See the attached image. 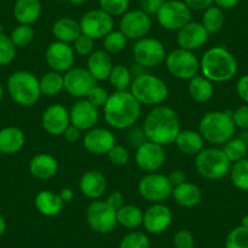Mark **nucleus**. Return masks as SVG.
<instances>
[{
    "instance_id": "nucleus-1",
    "label": "nucleus",
    "mask_w": 248,
    "mask_h": 248,
    "mask_svg": "<svg viewBox=\"0 0 248 248\" xmlns=\"http://www.w3.org/2000/svg\"><path fill=\"white\" fill-rule=\"evenodd\" d=\"M144 134L147 141L161 146L174 144L180 133V119L176 112L168 106H155L144 121Z\"/></svg>"
},
{
    "instance_id": "nucleus-2",
    "label": "nucleus",
    "mask_w": 248,
    "mask_h": 248,
    "mask_svg": "<svg viewBox=\"0 0 248 248\" xmlns=\"http://www.w3.org/2000/svg\"><path fill=\"white\" fill-rule=\"evenodd\" d=\"M104 114L109 127L118 130L129 129L141 114V105L128 90L114 92L104 106Z\"/></svg>"
},
{
    "instance_id": "nucleus-3",
    "label": "nucleus",
    "mask_w": 248,
    "mask_h": 248,
    "mask_svg": "<svg viewBox=\"0 0 248 248\" xmlns=\"http://www.w3.org/2000/svg\"><path fill=\"white\" fill-rule=\"evenodd\" d=\"M200 71L213 83L228 82L237 73V61L226 47L213 46L200 60Z\"/></svg>"
},
{
    "instance_id": "nucleus-4",
    "label": "nucleus",
    "mask_w": 248,
    "mask_h": 248,
    "mask_svg": "<svg viewBox=\"0 0 248 248\" xmlns=\"http://www.w3.org/2000/svg\"><path fill=\"white\" fill-rule=\"evenodd\" d=\"M235 129L231 111L208 112L199 124V132L203 140L214 145H224L232 139Z\"/></svg>"
},
{
    "instance_id": "nucleus-5",
    "label": "nucleus",
    "mask_w": 248,
    "mask_h": 248,
    "mask_svg": "<svg viewBox=\"0 0 248 248\" xmlns=\"http://www.w3.org/2000/svg\"><path fill=\"white\" fill-rule=\"evenodd\" d=\"M130 93L140 105L158 106L168 97L169 90L166 82L150 73H141L133 79Z\"/></svg>"
},
{
    "instance_id": "nucleus-6",
    "label": "nucleus",
    "mask_w": 248,
    "mask_h": 248,
    "mask_svg": "<svg viewBox=\"0 0 248 248\" xmlns=\"http://www.w3.org/2000/svg\"><path fill=\"white\" fill-rule=\"evenodd\" d=\"M8 92L16 104L25 107L33 106L42 96L39 79L28 71H17L10 76Z\"/></svg>"
},
{
    "instance_id": "nucleus-7",
    "label": "nucleus",
    "mask_w": 248,
    "mask_h": 248,
    "mask_svg": "<svg viewBox=\"0 0 248 248\" xmlns=\"http://www.w3.org/2000/svg\"><path fill=\"white\" fill-rule=\"evenodd\" d=\"M195 168L207 180H220L230 173L231 162L223 150L217 147L202 149L195 158Z\"/></svg>"
},
{
    "instance_id": "nucleus-8",
    "label": "nucleus",
    "mask_w": 248,
    "mask_h": 248,
    "mask_svg": "<svg viewBox=\"0 0 248 248\" xmlns=\"http://www.w3.org/2000/svg\"><path fill=\"white\" fill-rule=\"evenodd\" d=\"M164 62L168 72L178 79L190 80L199 76L200 60L194 51L178 47L167 55Z\"/></svg>"
},
{
    "instance_id": "nucleus-9",
    "label": "nucleus",
    "mask_w": 248,
    "mask_h": 248,
    "mask_svg": "<svg viewBox=\"0 0 248 248\" xmlns=\"http://www.w3.org/2000/svg\"><path fill=\"white\" fill-rule=\"evenodd\" d=\"M173 186L168 176L159 173H149L140 179L138 192L146 201L152 203H162L173 194Z\"/></svg>"
},
{
    "instance_id": "nucleus-10",
    "label": "nucleus",
    "mask_w": 248,
    "mask_h": 248,
    "mask_svg": "<svg viewBox=\"0 0 248 248\" xmlns=\"http://www.w3.org/2000/svg\"><path fill=\"white\" fill-rule=\"evenodd\" d=\"M161 27L167 31H179L191 21V9L183 0H166L157 13Z\"/></svg>"
},
{
    "instance_id": "nucleus-11",
    "label": "nucleus",
    "mask_w": 248,
    "mask_h": 248,
    "mask_svg": "<svg viewBox=\"0 0 248 248\" xmlns=\"http://www.w3.org/2000/svg\"><path fill=\"white\" fill-rule=\"evenodd\" d=\"M133 56L138 65L145 68H154L166 61L164 45L155 38H141L133 47Z\"/></svg>"
},
{
    "instance_id": "nucleus-12",
    "label": "nucleus",
    "mask_w": 248,
    "mask_h": 248,
    "mask_svg": "<svg viewBox=\"0 0 248 248\" xmlns=\"http://www.w3.org/2000/svg\"><path fill=\"white\" fill-rule=\"evenodd\" d=\"M87 221L90 228L99 233H109L117 226V211L108 206L106 201L95 200L88 206Z\"/></svg>"
},
{
    "instance_id": "nucleus-13",
    "label": "nucleus",
    "mask_w": 248,
    "mask_h": 248,
    "mask_svg": "<svg viewBox=\"0 0 248 248\" xmlns=\"http://www.w3.org/2000/svg\"><path fill=\"white\" fill-rule=\"evenodd\" d=\"M79 25L82 34L95 40L105 38L111 31H113L114 21L113 17L104 10L95 9L83 15Z\"/></svg>"
},
{
    "instance_id": "nucleus-14",
    "label": "nucleus",
    "mask_w": 248,
    "mask_h": 248,
    "mask_svg": "<svg viewBox=\"0 0 248 248\" xmlns=\"http://www.w3.org/2000/svg\"><path fill=\"white\" fill-rule=\"evenodd\" d=\"M152 28L151 16L140 10L127 11L119 21V31L127 39L139 40L145 38Z\"/></svg>"
},
{
    "instance_id": "nucleus-15",
    "label": "nucleus",
    "mask_w": 248,
    "mask_h": 248,
    "mask_svg": "<svg viewBox=\"0 0 248 248\" xmlns=\"http://www.w3.org/2000/svg\"><path fill=\"white\" fill-rule=\"evenodd\" d=\"M45 61L51 71L66 73L73 68L76 61V51L67 43L56 40L47 46L45 52Z\"/></svg>"
},
{
    "instance_id": "nucleus-16",
    "label": "nucleus",
    "mask_w": 248,
    "mask_h": 248,
    "mask_svg": "<svg viewBox=\"0 0 248 248\" xmlns=\"http://www.w3.org/2000/svg\"><path fill=\"white\" fill-rule=\"evenodd\" d=\"M96 85V80L87 68L73 67L63 75V89L71 96L78 99H85L90 90Z\"/></svg>"
},
{
    "instance_id": "nucleus-17",
    "label": "nucleus",
    "mask_w": 248,
    "mask_h": 248,
    "mask_svg": "<svg viewBox=\"0 0 248 248\" xmlns=\"http://www.w3.org/2000/svg\"><path fill=\"white\" fill-rule=\"evenodd\" d=\"M135 162L141 170L146 173H155L163 167L166 162V151L161 145L145 141L137 149Z\"/></svg>"
},
{
    "instance_id": "nucleus-18",
    "label": "nucleus",
    "mask_w": 248,
    "mask_h": 248,
    "mask_svg": "<svg viewBox=\"0 0 248 248\" xmlns=\"http://www.w3.org/2000/svg\"><path fill=\"white\" fill-rule=\"evenodd\" d=\"M71 125L70 111L61 104H54L47 107L42 117V127L47 134L59 137Z\"/></svg>"
},
{
    "instance_id": "nucleus-19",
    "label": "nucleus",
    "mask_w": 248,
    "mask_h": 248,
    "mask_svg": "<svg viewBox=\"0 0 248 248\" xmlns=\"http://www.w3.org/2000/svg\"><path fill=\"white\" fill-rule=\"evenodd\" d=\"M71 124L78 129L88 130L96 127L99 122V108L88 101L87 99H80L70 109Z\"/></svg>"
},
{
    "instance_id": "nucleus-20",
    "label": "nucleus",
    "mask_w": 248,
    "mask_h": 248,
    "mask_svg": "<svg viewBox=\"0 0 248 248\" xmlns=\"http://www.w3.org/2000/svg\"><path fill=\"white\" fill-rule=\"evenodd\" d=\"M208 37L209 33L207 32V30L201 22L190 21L187 25H185L181 30L178 31L176 43L181 49L195 51V50L200 49L206 44Z\"/></svg>"
},
{
    "instance_id": "nucleus-21",
    "label": "nucleus",
    "mask_w": 248,
    "mask_h": 248,
    "mask_svg": "<svg viewBox=\"0 0 248 248\" xmlns=\"http://www.w3.org/2000/svg\"><path fill=\"white\" fill-rule=\"evenodd\" d=\"M116 145V138L111 130L106 128H93L85 133L83 138V146L88 152L97 156L107 155Z\"/></svg>"
},
{
    "instance_id": "nucleus-22",
    "label": "nucleus",
    "mask_w": 248,
    "mask_h": 248,
    "mask_svg": "<svg viewBox=\"0 0 248 248\" xmlns=\"http://www.w3.org/2000/svg\"><path fill=\"white\" fill-rule=\"evenodd\" d=\"M173 213L163 203H154L144 212L142 225L150 233H162L170 226Z\"/></svg>"
},
{
    "instance_id": "nucleus-23",
    "label": "nucleus",
    "mask_w": 248,
    "mask_h": 248,
    "mask_svg": "<svg viewBox=\"0 0 248 248\" xmlns=\"http://www.w3.org/2000/svg\"><path fill=\"white\" fill-rule=\"evenodd\" d=\"M107 180L99 170H88L80 176L79 190L90 200H99L106 192Z\"/></svg>"
},
{
    "instance_id": "nucleus-24",
    "label": "nucleus",
    "mask_w": 248,
    "mask_h": 248,
    "mask_svg": "<svg viewBox=\"0 0 248 248\" xmlns=\"http://www.w3.org/2000/svg\"><path fill=\"white\" fill-rule=\"evenodd\" d=\"M113 68V61L105 50H95L88 56L87 70L96 80L108 79L109 73Z\"/></svg>"
},
{
    "instance_id": "nucleus-25",
    "label": "nucleus",
    "mask_w": 248,
    "mask_h": 248,
    "mask_svg": "<svg viewBox=\"0 0 248 248\" xmlns=\"http://www.w3.org/2000/svg\"><path fill=\"white\" fill-rule=\"evenodd\" d=\"M59 170V163L54 156L49 154H38L31 159L30 171L34 178L47 180L54 178Z\"/></svg>"
},
{
    "instance_id": "nucleus-26",
    "label": "nucleus",
    "mask_w": 248,
    "mask_h": 248,
    "mask_svg": "<svg viewBox=\"0 0 248 248\" xmlns=\"http://www.w3.org/2000/svg\"><path fill=\"white\" fill-rule=\"evenodd\" d=\"M25 133L17 127H5L0 130V152L15 155L25 146Z\"/></svg>"
},
{
    "instance_id": "nucleus-27",
    "label": "nucleus",
    "mask_w": 248,
    "mask_h": 248,
    "mask_svg": "<svg viewBox=\"0 0 248 248\" xmlns=\"http://www.w3.org/2000/svg\"><path fill=\"white\" fill-rule=\"evenodd\" d=\"M40 0H16L14 5V16L20 25L32 26L40 17Z\"/></svg>"
},
{
    "instance_id": "nucleus-28",
    "label": "nucleus",
    "mask_w": 248,
    "mask_h": 248,
    "mask_svg": "<svg viewBox=\"0 0 248 248\" xmlns=\"http://www.w3.org/2000/svg\"><path fill=\"white\" fill-rule=\"evenodd\" d=\"M171 196L179 206L185 207V208H192L201 202L202 191L196 184L185 181L181 185L174 187Z\"/></svg>"
},
{
    "instance_id": "nucleus-29",
    "label": "nucleus",
    "mask_w": 248,
    "mask_h": 248,
    "mask_svg": "<svg viewBox=\"0 0 248 248\" xmlns=\"http://www.w3.org/2000/svg\"><path fill=\"white\" fill-rule=\"evenodd\" d=\"M35 208L45 217H55L62 211L65 202L62 201L59 194L50 190H42L38 192L34 200Z\"/></svg>"
},
{
    "instance_id": "nucleus-30",
    "label": "nucleus",
    "mask_w": 248,
    "mask_h": 248,
    "mask_svg": "<svg viewBox=\"0 0 248 248\" xmlns=\"http://www.w3.org/2000/svg\"><path fill=\"white\" fill-rule=\"evenodd\" d=\"M52 35L56 38V40L62 43H75L77 38L82 34L79 22L70 17H62L55 21L51 27Z\"/></svg>"
},
{
    "instance_id": "nucleus-31",
    "label": "nucleus",
    "mask_w": 248,
    "mask_h": 248,
    "mask_svg": "<svg viewBox=\"0 0 248 248\" xmlns=\"http://www.w3.org/2000/svg\"><path fill=\"white\" fill-rule=\"evenodd\" d=\"M203 138L200 132L191 129L180 130L176 137L174 144L176 145L178 150L187 156H196L202 149H203Z\"/></svg>"
},
{
    "instance_id": "nucleus-32",
    "label": "nucleus",
    "mask_w": 248,
    "mask_h": 248,
    "mask_svg": "<svg viewBox=\"0 0 248 248\" xmlns=\"http://www.w3.org/2000/svg\"><path fill=\"white\" fill-rule=\"evenodd\" d=\"M189 94L196 102H208L213 97V82L203 76H196L189 80Z\"/></svg>"
},
{
    "instance_id": "nucleus-33",
    "label": "nucleus",
    "mask_w": 248,
    "mask_h": 248,
    "mask_svg": "<svg viewBox=\"0 0 248 248\" xmlns=\"http://www.w3.org/2000/svg\"><path fill=\"white\" fill-rule=\"evenodd\" d=\"M144 221V212L134 204H124L117 211V223L125 229H138Z\"/></svg>"
},
{
    "instance_id": "nucleus-34",
    "label": "nucleus",
    "mask_w": 248,
    "mask_h": 248,
    "mask_svg": "<svg viewBox=\"0 0 248 248\" xmlns=\"http://www.w3.org/2000/svg\"><path fill=\"white\" fill-rule=\"evenodd\" d=\"M108 82L116 92H125L130 89V85L133 83V75L127 66H113L109 73Z\"/></svg>"
},
{
    "instance_id": "nucleus-35",
    "label": "nucleus",
    "mask_w": 248,
    "mask_h": 248,
    "mask_svg": "<svg viewBox=\"0 0 248 248\" xmlns=\"http://www.w3.org/2000/svg\"><path fill=\"white\" fill-rule=\"evenodd\" d=\"M39 85L42 95L54 96L63 90V76L55 71H50L40 78Z\"/></svg>"
},
{
    "instance_id": "nucleus-36",
    "label": "nucleus",
    "mask_w": 248,
    "mask_h": 248,
    "mask_svg": "<svg viewBox=\"0 0 248 248\" xmlns=\"http://www.w3.org/2000/svg\"><path fill=\"white\" fill-rule=\"evenodd\" d=\"M224 22H225V15L224 11L218 6H209L206 9L203 13V17H202V25L206 28L207 32L217 33L223 28Z\"/></svg>"
},
{
    "instance_id": "nucleus-37",
    "label": "nucleus",
    "mask_w": 248,
    "mask_h": 248,
    "mask_svg": "<svg viewBox=\"0 0 248 248\" xmlns=\"http://www.w3.org/2000/svg\"><path fill=\"white\" fill-rule=\"evenodd\" d=\"M223 151L229 161L231 163H235V162L246 158V155L248 152L247 141L243 138H232L224 144Z\"/></svg>"
},
{
    "instance_id": "nucleus-38",
    "label": "nucleus",
    "mask_w": 248,
    "mask_h": 248,
    "mask_svg": "<svg viewBox=\"0 0 248 248\" xmlns=\"http://www.w3.org/2000/svg\"><path fill=\"white\" fill-rule=\"evenodd\" d=\"M229 174L233 186L242 191H248V158L235 162Z\"/></svg>"
},
{
    "instance_id": "nucleus-39",
    "label": "nucleus",
    "mask_w": 248,
    "mask_h": 248,
    "mask_svg": "<svg viewBox=\"0 0 248 248\" xmlns=\"http://www.w3.org/2000/svg\"><path fill=\"white\" fill-rule=\"evenodd\" d=\"M127 38L121 31H111L104 38V49L108 54H117L124 50L127 45Z\"/></svg>"
},
{
    "instance_id": "nucleus-40",
    "label": "nucleus",
    "mask_w": 248,
    "mask_h": 248,
    "mask_svg": "<svg viewBox=\"0 0 248 248\" xmlns=\"http://www.w3.org/2000/svg\"><path fill=\"white\" fill-rule=\"evenodd\" d=\"M10 38L16 47H26L34 38V30L30 25H20L11 32Z\"/></svg>"
},
{
    "instance_id": "nucleus-41",
    "label": "nucleus",
    "mask_w": 248,
    "mask_h": 248,
    "mask_svg": "<svg viewBox=\"0 0 248 248\" xmlns=\"http://www.w3.org/2000/svg\"><path fill=\"white\" fill-rule=\"evenodd\" d=\"M225 248H248V229L237 226L228 233Z\"/></svg>"
},
{
    "instance_id": "nucleus-42",
    "label": "nucleus",
    "mask_w": 248,
    "mask_h": 248,
    "mask_svg": "<svg viewBox=\"0 0 248 248\" xmlns=\"http://www.w3.org/2000/svg\"><path fill=\"white\" fill-rule=\"evenodd\" d=\"M151 242L146 233L133 231L122 238L119 248H150Z\"/></svg>"
},
{
    "instance_id": "nucleus-43",
    "label": "nucleus",
    "mask_w": 248,
    "mask_h": 248,
    "mask_svg": "<svg viewBox=\"0 0 248 248\" xmlns=\"http://www.w3.org/2000/svg\"><path fill=\"white\" fill-rule=\"evenodd\" d=\"M16 49L10 37L1 33L0 34V66L11 63L16 56Z\"/></svg>"
},
{
    "instance_id": "nucleus-44",
    "label": "nucleus",
    "mask_w": 248,
    "mask_h": 248,
    "mask_svg": "<svg viewBox=\"0 0 248 248\" xmlns=\"http://www.w3.org/2000/svg\"><path fill=\"white\" fill-rule=\"evenodd\" d=\"M99 5L101 10L114 16H123L129 8V0H99Z\"/></svg>"
},
{
    "instance_id": "nucleus-45",
    "label": "nucleus",
    "mask_w": 248,
    "mask_h": 248,
    "mask_svg": "<svg viewBox=\"0 0 248 248\" xmlns=\"http://www.w3.org/2000/svg\"><path fill=\"white\" fill-rule=\"evenodd\" d=\"M108 156V159L111 161L112 164L118 167H123L129 162V151L122 145H114L109 152L107 154Z\"/></svg>"
},
{
    "instance_id": "nucleus-46",
    "label": "nucleus",
    "mask_w": 248,
    "mask_h": 248,
    "mask_svg": "<svg viewBox=\"0 0 248 248\" xmlns=\"http://www.w3.org/2000/svg\"><path fill=\"white\" fill-rule=\"evenodd\" d=\"M73 49L79 56H89L94 51V39L84 34H80L77 40L73 43Z\"/></svg>"
},
{
    "instance_id": "nucleus-47",
    "label": "nucleus",
    "mask_w": 248,
    "mask_h": 248,
    "mask_svg": "<svg viewBox=\"0 0 248 248\" xmlns=\"http://www.w3.org/2000/svg\"><path fill=\"white\" fill-rule=\"evenodd\" d=\"M108 93H107L106 89H104L102 87H99V85H96V87L93 88L92 90L89 92V94L87 95V97L85 99L88 100L89 102H92L94 106H96L97 108L99 107H104L105 105H106L107 100H108Z\"/></svg>"
},
{
    "instance_id": "nucleus-48",
    "label": "nucleus",
    "mask_w": 248,
    "mask_h": 248,
    "mask_svg": "<svg viewBox=\"0 0 248 248\" xmlns=\"http://www.w3.org/2000/svg\"><path fill=\"white\" fill-rule=\"evenodd\" d=\"M173 243L175 248H195L194 235L189 230H180L174 235Z\"/></svg>"
},
{
    "instance_id": "nucleus-49",
    "label": "nucleus",
    "mask_w": 248,
    "mask_h": 248,
    "mask_svg": "<svg viewBox=\"0 0 248 248\" xmlns=\"http://www.w3.org/2000/svg\"><path fill=\"white\" fill-rule=\"evenodd\" d=\"M232 121L235 127L248 129V104L238 107L232 112Z\"/></svg>"
},
{
    "instance_id": "nucleus-50",
    "label": "nucleus",
    "mask_w": 248,
    "mask_h": 248,
    "mask_svg": "<svg viewBox=\"0 0 248 248\" xmlns=\"http://www.w3.org/2000/svg\"><path fill=\"white\" fill-rule=\"evenodd\" d=\"M166 0H141V10L147 15H157Z\"/></svg>"
},
{
    "instance_id": "nucleus-51",
    "label": "nucleus",
    "mask_w": 248,
    "mask_h": 248,
    "mask_svg": "<svg viewBox=\"0 0 248 248\" xmlns=\"http://www.w3.org/2000/svg\"><path fill=\"white\" fill-rule=\"evenodd\" d=\"M106 203L108 204L111 208H113L114 211H118L119 208L124 206V202H125V199H124V195L122 194L121 191H113L107 196V199L105 200Z\"/></svg>"
},
{
    "instance_id": "nucleus-52",
    "label": "nucleus",
    "mask_w": 248,
    "mask_h": 248,
    "mask_svg": "<svg viewBox=\"0 0 248 248\" xmlns=\"http://www.w3.org/2000/svg\"><path fill=\"white\" fill-rule=\"evenodd\" d=\"M128 141H129V144L132 145V146H135L138 149L140 145H142L145 141H147V139L144 134V130L140 129V128H134V129L130 130L129 134H128Z\"/></svg>"
},
{
    "instance_id": "nucleus-53",
    "label": "nucleus",
    "mask_w": 248,
    "mask_h": 248,
    "mask_svg": "<svg viewBox=\"0 0 248 248\" xmlns=\"http://www.w3.org/2000/svg\"><path fill=\"white\" fill-rule=\"evenodd\" d=\"M236 92H237L240 99L243 100L246 104H248V75L242 76L238 79L237 85H236Z\"/></svg>"
},
{
    "instance_id": "nucleus-54",
    "label": "nucleus",
    "mask_w": 248,
    "mask_h": 248,
    "mask_svg": "<svg viewBox=\"0 0 248 248\" xmlns=\"http://www.w3.org/2000/svg\"><path fill=\"white\" fill-rule=\"evenodd\" d=\"M186 5L189 6L191 10L202 11L208 9L214 3V0H183Z\"/></svg>"
},
{
    "instance_id": "nucleus-55",
    "label": "nucleus",
    "mask_w": 248,
    "mask_h": 248,
    "mask_svg": "<svg viewBox=\"0 0 248 248\" xmlns=\"http://www.w3.org/2000/svg\"><path fill=\"white\" fill-rule=\"evenodd\" d=\"M62 135H63L66 141L70 142V144H73V142H77L78 140L82 138V130L78 129L77 127H75V125L71 124L70 127L65 130V133Z\"/></svg>"
},
{
    "instance_id": "nucleus-56",
    "label": "nucleus",
    "mask_w": 248,
    "mask_h": 248,
    "mask_svg": "<svg viewBox=\"0 0 248 248\" xmlns=\"http://www.w3.org/2000/svg\"><path fill=\"white\" fill-rule=\"evenodd\" d=\"M167 176H168L169 181H170V184H171V186H173V187H175V186H178V185H181V184L185 183V181H186L185 171L179 170V169H178V170L170 171V174H169V175H167Z\"/></svg>"
},
{
    "instance_id": "nucleus-57",
    "label": "nucleus",
    "mask_w": 248,
    "mask_h": 248,
    "mask_svg": "<svg viewBox=\"0 0 248 248\" xmlns=\"http://www.w3.org/2000/svg\"><path fill=\"white\" fill-rule=\"evenodd\" d=\"M240 0H214V3L218 8H220L221 10H230V9L235 8L238 4Z\"/></svg>"
},
{
    "instance_id": "nucleus-58",
    "label": "nucleus",
    "mask_w": 248,
    "mask_h": 248,
    "mask_svg": "<svg viewBox=\"0 0 248 248\" xmlns=\"http://www.w3.org/2000/svg\"><path fill=\"white\" fill-rule=\"evenodd\" d=\"M60 197H61V200L63 202H70L71 200L73 199V191L71 189H68V187H66V189H62L61 192H60Z\"/></svg>"
},
{
    "instance_id": "nucleus-59",
    "label": "nucleus",
    "mask_w": 248,
    "mask_h": 248,
    "mask_svg": "<svg viewBox=\"0 0 248 248\" xmlns=\"http://www.w3.org/2000/svg\"><path fill=\"white\" fill-rule=\"evenodd\" d=\"M5 230H6V220L5 218L0 214V237L4 235Z\"/></svg>"
},
{
    "instance_id": "nucleus-60",
    "label": "nucleus",
    "mask_w": 248,
    "mask_h": 248,
    "mask_svg": "<svg viewBox=\"0 0 248 248\" xmlns=\"http://www.w3.org/2000/svg\"><path fill=\"white\" fill-rule=\"evenodd\" d=\"M241 226L248 229V214H247V216L243 217L242 219H241Z\"/></svg>"
},
{
    "instance_id": "nucleus-61",
    "label": "nucleus",
    "mask_w": 248,
    "mask_h": 248,
    "mask_svg": "<svg viewBox=\"0 0 248 248\" xmlns=\"http://www.w3.org/2000/svg\"><path fill=\"white\" fill-rule=\"evenodd\" d=\"M71 4H75V5H82V4H84L87 0H68Z\"/></svg>"
},
{
    "instance_id": "nucleus-62",
    "label": "nucleus",
    "mask_w": 248,
    "mask_h": 248,
    "mask_svg": "<svg viewBox=\"0 0 248 248\" xmlns=\"http://www.w3.org/2000/svg\"><path fill=\"white\" fill-rule=\"evenodd\" d=\"M3 96H4V88L3 85H1V83H0V101L3 100Z\"/></svg>"
},
{
    "instance_id": "nucleus-63",
    "label": "nucleus",
    "mask_w": 248,
    "mask_h": 248,
    "mask_svg": "<svg viewBox=\"0 0 248 248\" xmlns=\"http://www.w3.org/2000/svg\"><path fill=\"white\" fill-rule=\"evenodd\" d=\"M3 31H4V28H3V26H1V25H0V34H1V33H4V32H3Z\"/></svg>"
}]
</instances>
